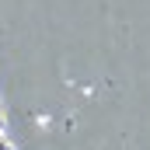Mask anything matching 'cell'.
<instances>
[{"label": "cell", "mask_w": 150, "mask_h": 150, "mask_svg": "<svg viewBox=\"0 0 150 150\" xmlns=\"http://www.w3.org/2000/svg\"><path fill=\"white\" fill-rule=\"evenodd\" d=\"M0 150H14L11 133H7V115H4V105H0Z\"/></svg>", "instance_id": "6da1fadb"}]
</instances>
